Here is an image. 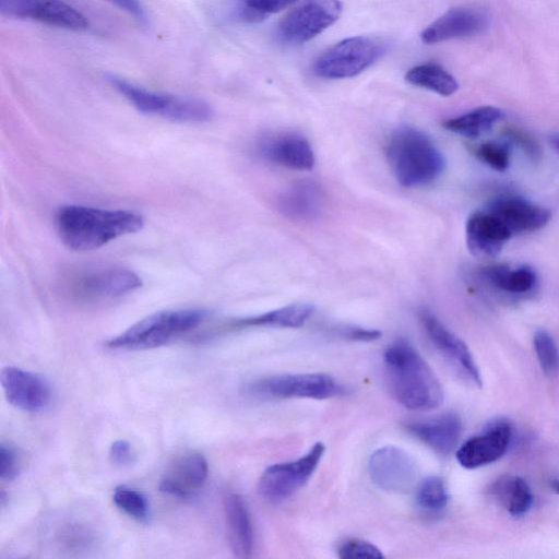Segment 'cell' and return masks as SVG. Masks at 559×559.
Here are the masks:
<instances>
[{"instance_id": "cell-1", "label": "cell", "mask_w": 559, "mask_h": 559, "mask_svg": "<svg viewBox=\"0 0 559 559\" xmlns=\"http://www.w3.org/2000/svg\"><path fill=\"white\" fill-rule=\"evenodd\" d=\"M142 215L128 210H104L84 205H63L55 215L62 243L73 251H91L124 235L142 229Z\"/></svg>"}, {"instance_id": "cell-2", "label": "cell", "mask_w": 559, "mask_h": 559, "mask_svg": "<svg viewBox=\"0 0 559 559\" xmlns=\"http://www.w3.org/2000/svg\"><path fill=\"white\" fill-rule=\"evenodd\" d=\"M393 397L413 411L437 408L443 401L440 381L421 355L405 340H396L383 355Z\"/></svg>"}, {"instance_id": "cell-3", "label": "cell", "mask_w": 559, "mask_h": 559, "mask_svg": "<svg viewBox=\"0 0 559 559\" xmlns=\"http://www.w3.org/2000/svg\"><path fill=\"white\" fill-rule=\"evenodd\" d=\"M386 155L396 180L407 188L430 185L445 167L444 157L432 140L412 127L399 128L391 134Z\"/></svg>"}, {"instance_id": "cell-4", "label": "cell", "mask_w": 559, "mask_h": 559, "mask_svg": "<svg viewBox=\"0 0 559 559\" xmlns=\"http://www.w3.org/2000/svg\"><path fill=\"white\" fill-rule=\"evenodd\" d=\"M207 317L204 309L162 310L152 313L106 342L117 350L150 349L198 328Z\"/></svg>"}, {"instance_id": "cell-5", "label": "cell", "mask_w": 559, "mask_h": 559, "mask_svg": "<svg viewBox=\"0 0 559 559\" xmlns=\"http://www.w3.org/2000/svg\"><path fill=\"white\" fill-rule=\"evenodd\" d=\"M107 80L139 111L146 115L190 123L206 122L214 115L213 108L200 98L146 90L116 75H109Z\"/></svg>"}, {"instance_id": "cell-6", "label": "cell", "mask_w": 559, "mask_h": 559, "mask_svg": "<svg viewBox=\"0 0 559 559\" xmlns=\"http://www.w3.org/2000/svg\"><path fill=\"white\" fill-rule=\"evenodd\" d=\"M386 51V43L373 36L345 38L314 62L313 72L324 79H347L360 74L371 67Z\"/></svg>"}, {"instance_id": "cell-7", "label": "cell", "mask_w": 559, "mask_h": 559, "mask_svg": "<svg viewBox=\"0 0 559 559\" xmlns=\"http://www.w3.org/2000/svg\"><path fill=\"white\" fill-rule=\"evenodd\" d=\"M341 13L340 0H300L280 21L275 35L287 45L304 44L334 24Z\"/></svg>"}, {"instance_id": "cell-8", "label": "cell", "mask_w": 559, "mask_h": 559, "mask_svg": "<svg viewBox=\"0 0 559 559\" xmlns=\"http://www.w3.org/2000/svg\"><path fill=\"white\" fill-rule=\"evenodd\" d=\"M325 447L317 442L304 456L265 468L258 481V492L270 501H280L304 487L317 469Z\"/></svg>"}, {"instance_id": "cell-9", "label": "cell", "mask_w": 559, "mask_h": 559, "mask_svg": "<svg viewBox=\"0 0 559 559\" xmlns=\"http://www.w3.org/2000/svg\"><path fill=\"white\" fill-rule=\"evenodd\" d=\"M341 385L325 373L281 374L257 380L248 385L252 395L278 399L325 400L341 393Z\"/></svg>"}, {"instance_id": "cell-10", "label": "cell", "mask_w": 559, "mask_h": 559, "mask_svg": "<svg viewBox=\"0 0 559 559\" xmlns=\"http://www.w3.org/2000/svg\"><path fill=\"white\" fill-rule=\"evenodd\" d=\"M368 468L374 485L393 493L408 492L418 478L415 460L409 453L394 445L377 449L370 455Z\"/></svg>"}, {"instance_id": "cell-11", "label": "cell", "mask_w": 559, "mask_h": 559, "mask_svg": "<svg viewBox=\"0 0 559 559\" xmlns=\"http://www.w3.org/2000/svg\"><path fill=\"white\" fill-rule=\"evenodd\" d=\"M0 12L4 16L70 31H85L88 27L85 15L63 0H0Z\"/></svg>"}, {"instance_id": "cell-12", "label": "cell", "mask_w": 559, "mask_h": 559, "mask_svg": "<svg viewBox=\"0 0 559 559\" xmlns=\"http://www.w3.org/2000/svg\"><path fill=\"white\" fill-rule=\"evenodd\" d=\"M418 316L429 340L441 355L465 380L481 386L479 369L466 344L428 309H420Z\"/></svg>"}, {"instance_id": "cell-13", "label": "cell", "mask_w": 559, "mask_h": 559, "mask_svg": "<svg viewBox=\"0 0 559 559\" xmlns=\"http://www.w3.org/2000/svg\"><path fill=\"white\" fill-rule=\"evenodd\" d=\"M5 400L23 412L45 409L51 400L49 383L40 376L16 367H5L0 374Z\"/></svg>"}, {"instance_id": "cell-14", "label": "cell", "mask_w": 559, "mask_h": 559, "mask_svg": "<svg viewBox=\"0 0 559 559\" xmlns=\"http://www.w3.org/2000/svg\"><path fill=\"white\" fill-rule=\"evenodd\" d=\"M511 439L510 424L506 420L493 421L457 449L456 460L468 469L487 465L499 460L507 452Z\"/></svg>"}, {"instance_id": "cell-15", "label": "cell", "mask_w": 559, "mask_h": 559, "mask_svg": "<svg viewBox=\"0 0 559 559\" xmlns=\"http://www.w3.org/2000/svg\"><path fill=\"white\" fill-rule=\"evenodd\" d=\"M258 148L263 158L294 170H310L316 157L309 141L295 132H280L263 136Z\"/></svg>"}, {"instance_id": "cell-16", "label": "cell", "mask_w": 559, "mask_h": 559, "mask_svg": "<svg viewBox=\"0 0 559 559\" xmlns=\"http://www.w3.org/2000/svg\"><path fill=\"white\" fill-rule=\"evenodd\" d=\"M486 210L496 215L512 236L538 230L551 218L547 209L519 195H500Z\"/></svg>"}, {"instance_id": "cell-17", "label": "cell", "mask_w": 559, "mask_h": 559, "mask_svg": "<svg viewBox=\"0 0 559 559\" xmlns=\"http://www.w3.org/2000/svg\"><path fill=\"white\" fill-rule=\"evenodd\" d=\"M488 27L486 13L469 8H452L429 24L420 34L425 44H437L473 36Z\"/></svg>"}, {"instance_id": "cell-18", "label": "cell", "mask_w": 559, "mask_h": 559, "mask_svg": "<svg viewBox=\"0 0 559 559\" xmlns=\"http://www.w3.org/2000/svg\"><path fill=\"white\" fill-rule=\"evenodd\" d=\"M466 245L478 258L497 257L512 237L506 225L489 211L473 213L465 226Z\"/></svg>"}, {"instance_id": "cell-19", "label": "cell", "mask_w": 559, "mask_h": 559, "mask_svg": "<svg viewBox=\"0 0 559 559\" xmlns=\"http://www.w3.org/2000/svg\"><path fill=\"white\" fill-rule=\"evenodd\" d=\"M142 285L140 276L123 267H108L84 274L75 283L78 294L93 299H110L127 295Z\"/></svg>"}, {"instance_id": "cell-20", "label": "cell", "mask_w": 559, "mask_h": 559, "mask_svg": "<svg viewBox=\"0 0 559 559\" xmlns=\"http://www.w3.org/2000/svg\"><path fill=\"white\" fill-rule=\"evenodd\" d=\"M207 462L200 453L179 457L159 481V490L179 499H191L204 486Z\"/></svg>"}, {"instance_id": "cell-21", "label": "cell", "mask_w": 559, "mask_h": 559, "mask_svg": "<svg viewBox=\"0 0 559 559\" xmlns=\"http://www.w3.org/2000/svg\"><path fill=\"white\" fill-rule=\"evenodd\" d=\"M407 430L439 454L451 453L461 437L462 423L453 413L438 415L406 425Z\"/></svg>"}, {"instance_id": "cell-22", "label": "cell", "mask_w": 559, "mask_h": 559, "mask_svg": "<svg viewBox=\"0 0 559 559\" xmlns=\"http://www.w3.org/2000/svg\"><path fill=\"white\" fill-rule=\"evenodd\" d=\"M224 512L229 546L238 558H249L254 536L251 516L241 496L229 492L224 497Z\"/></svg>"}, {"instance_id": "cell-23", "label": "cell", "mask_w": 559, "mask_h": 559, "mask_svg": "<svg viewBox=\"0 0 559 559\" xmlns=\"http://www.w3.org/2000/svg\"><path fill=\"white\" fill-rule=\"evenodd\" d=\"M324 195L312 181H301L290 186L277 199V209L286 217L297 222L317 218L323 209Z\"/></svg>"}, {"instance_id": "cell-24", "label": "cell", "mask_w": 559, "mask_h": 559, "mask_svg": "<svg viewBox=\"0 0 559 559\" xmlns=\"http://www.w3.org/2000/svg\"><path fill=\"white\" fill-rule=\"evenodd\" d=\"M489 495L512 516L525 515L533 506V493L527 483L518 476H502L489 487Z\"/></svg>"}, {"instance_id": "cell-25", "label": "cell", "mask_w": 559, "mask_h": 559, "mask_svg": "<svg viewBox=\"0 0 559 559\" xmlns=\"http://www.w3.org/2000/svg\"><path fill=\"white\" fill-rule=\"evenodd\" d=\"M479 275L491 287L508 294H525L537 284L536 273L527 265L514 270L507 265H489L483 267Z\"/></svg>"}, {"instance_id": "cell-26", "label": "cell", "mask_w": 559, "mask_h": 559, "mask_svg": "<svg viewBox=\"0 0 559 559\" xmlns=\"http://www.w3.org/2000/svg\"><path fill=\"white\" fill-rule=\"evenodd\" d=\"M313 312L312 305L296 302L258 316L239 319L234 322V325L298 328L304 325Z\"/></svg>"}, {"instance_id": "cell-27", "label": "cell", "mask_w": 559, "mask_h": 559, "mask_svg": "<svg viewBox=\"0 0 559 559\" xmlns=\"http://www.w3.org/2000/svg\"><path fill=\"white\" fill-rule=\"evenodd\" d=\"M503 117V111L493 106H481L461 116L448 119L443 128L453 133L477 138L493 127Z\"/></svg>"}, {"instance_id": "cell-28", "label": "cell", "mask_w": 559, "mask_h": 559, "mask_svg": "<svg viewBox=\"0 0 559 559\" xmlns=\"http://www.w3.org/2000/svg\"><path fill=\"white\" fill-rule=\"evenodd\" d=\"M405 80L412 85L441 96H451L459 90L454 76L436 63H423L411 68L405 74Z\"/></svg>"}, {"instance_id": "cell-29", "label": "cell", "mask_w": 559, "mask_h": 559, "mask_svg": "<svg viewBox=\"0 0 559 559\" xmlns=\"http://www.w3.org/2000/svg\"><path fill=\"white\" fill-rule=\"evenodd\" d=\"M416 501L420 509L427 512L443 510L449 501L445 483L438 476H429L423 479L416 492Z\"/></svg>"}, {"instance_id": "cell-30", "label": "cell", "mask_w": 559, "mask_h": 559, "mask_svg": "<svg viewBox=\"0 0 559 559\" xmlns=\"http://www.w3.org/2000/svg\"><path fill=\"white\" fill-rule=\"evenodd\" d=\"M297 0H237L236 15L239 20L258 23L269 15L294 4Z\"/></svg>"}, {"instance_id": "cell-31", "label": "cell", "mask_w": 559, "mask_h": 559, "mask_svg": "<svg viewBox=\"0 0 559 559\" xmlns=\"http://www.w3.org/2000/svg\"><path fill=\"white\" fill-rule=\"evenodd\" d=\"M112 500L118 509L138 521H146L150 516L148 500L136 489L118 486L114 490Z\"/></svg>"}, {"instance_id": "cell-32", "label": "cell", "mask_w": 559, "mask_h": 559, "mask_svg": "<svg viewBox=\"0 0 559 559\" xmlns=\"http://www.w3.org/2000/svg\"><path fill=\"white\" fill-rule=\"evenodd\" d=\"M534 347L543 371L548 376H555L559 371V352L551 335L539 330L534 335Z\"/></svg>"}, {"instance_id": "cell-33", "label": "cell", "mask_w": 559, "mask_h": 559, "mask_svg": "<svg viewBox=\"0 0 559 559\" xmlns=\"http://www.w3.org/2000/svg\"><path fill=\"white\" fill-rule=\"evenodd\" d=\"M474 155L495 170L503 171L510 164V146L506 143L489 141L473 150Z\"/></svg>"}, {"instance_id": "cell-34", "label": "cell", "mask_w": 559, "mask_h": 559, "mask_svg": "<svg viewBox=\"0 0 559 559\" xmlns=\"http://www.w3.org/2000/svg\"><path fill=\"white\" fill-rule=\"evenodd\" d=\"M338 557L345 559H379L383 558L381 550L374 545L360 539H346L338 549Z\"/></svg>"}, {"instance_id": "cell-35", "label": "cell", "mask_w": 559, "mask_h": 559, "mask_svg": "<svg viewBox=\"0 0 559 559\" xmlns=\"http://www.w3.org/2000/svg\"><path fill=\"white\" fill-rule=\"evenodd\" d=\"M20 472L19 457L15 450L4 443L0 444V478L11 481L16 478Z\"/></svg>"}, {"instance_id": "cell-36", "label": "cell", "mask_w": 559, "mask_h": 559, "mask_svg": "<svg viewBox=\"0 0 559 559\" xmlns=\"http://www.w3.org/2000/svg\"><path fill=\"white\" fill-rule=\"evenodd\" d=\"M506 136L530 157L537 158L539 156L540 150L537 142L526 132L518 128H509L506 130Z\"/></svg>"}, {"instance_id": "cell-37", "label": "cell", "mask_w": 559, "mask_h": 559, "mask_svg": "<svg viewBox=\"0 0 559 559\" xmlns=\"http://www.w3.org/2000/svg\"><path fill=\"white\" fill-rule=\"evenodd\" d=\"M109 457L114 464L126 466L133 462L134 453L128 441L117 440L110 445Z\"/></svg>"}, {"instance_id": "cell-38", "label": "cell", "mask_w": 559, "mask_h": 559, "mask_svg": "<svg viewBox=\"0 0 559 559\" xmlns=\"http://www.w3.org/2000/svg\"><path fill=\"white\" fill-rule=\"evenodd\" d=\"M340 333L348 340L360 342L376 341L381 337L380 331L359 326H345L340 330Z\"/></svg>"}, {"instance_id": "cell-39", "label": "cell", "mask_w": 559, "mask_h": 559, "mask_svg": "<svg viewBox=\"0 0 559 559\" xmlns=\"http://www.w3.org/2000/svg\"><path fill=\"white\" fill-rule=\"evenodd\" d=\"M111 4L116 5L120 10L127 12L129 15H132L134 19L145 22L146 21V12L141 4L140 0H106Z\"/></svg>"}, {"instance_id": "cell-40", "label": "cell", "mask_w": 559, "mask_h": 559, "mask_svg": "<svg viewBox=\"0 0 559 559\" xmlns=\"http://www.w3.org/2000/svg\"><path fill=\"white\" fill-rule=\"evenodd\" d=\"M550 142H551L552 146H554L557 151H559V134L552 135V136L550 138Z\"/></svg>"}, {"instance_id": "cell-41", "label": "cell", "mask_w": 559, "mask_h": 559, "mask_svg": "<svg viewBox=\"0 0 559 559\" xmlns=\"http://www.w3.org/2000/svg\"><path fill=\"white\" fill-rule=\"evenodd\" d=\"M550 487L556 493L559 495V479H551Z\"/></svg>"}]
</instances>
